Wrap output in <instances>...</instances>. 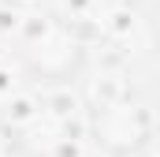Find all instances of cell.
Instances as JSON below:
<instances>
[{"label": "cell", "instance_id": "obj_1", "mask_svg": "<svg viewBox=\"0 0 160 157\" xmlns=\"http://www.w3.org/2000/svg\"><path fill=\"white\" fill-rule=\"evenodd\" d=\"M22 64L38 78H67L82 64V38L67 19H38L22 38Z\"/></svg>", "mask_w": 160, "mask_h": 157}, {"label": "cell", "instance_id": "obj_2", "mask_svg": "<svg viewBox=\"0 0 160 157\" xmlns=\"http://www.w3.org/2000/svg\"><path fill=\"white\" fill-rule=\"evenodd\" d=\"M93 135L104 150L112 154H138L149 135H153V116L142 101H134L130 94H116V97H104L97 105V120H93Z\"/></svg>", "mask_w": 160, "mask_h": 157}, {"label": "cell", "instance_id": "obj_3", "mask_svg": "<svg viewBox=\"0 0 160 157\" xmlns=\"http://www.w3.org/2000/svg\"><path fill=\"white\" fill-rule=\"evenodd\" d=\"M8 4H11V0H0V11H4V8H8Z\"/></svg>", "mask_w": 160, "mask_h": 157}]
</instances>
